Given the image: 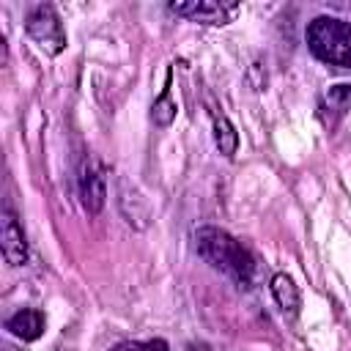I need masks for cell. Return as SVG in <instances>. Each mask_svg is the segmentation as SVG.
Wrapping results in <instances>:
<instances>
[{"mask_svg": "<svg viewBox=\"0 0 351 351\" xmlns=\"http://www.w3.org/2000/svg\"><path fill=\"white\" fill-rule=\"evenodd\" d=\"M154 121L159 123V126H167L173 118H176V101L170 99V85H165V90H162V96L154 101Z\"/></svg>", "mask_w": 351, "mask_h": 351, "instance_id": "30bf717a", "label": "cell"}, {"mask_svg": "<svg viewBox=\"0 0 351 351\" xmlns=\"http://www.w3.org/2000/svg\"><path fill=\"white\" fill-rule=\"evenodd\" d=\"M310 52L337 69H351V22L335 16H318L307 25Z\"/></svg>", "mask_w": 351, "mask_h": 351, "instance_id": "7a4b0ae2", "label": "cell"}, {"mask_svg": "<svg viewBox=\"0 0 351 351\" xmlns=\"http://www.w3.org/2000/svg\"><path fill=\"white\" fill-rule=\"evenodd\" d=\"M211 121H214V140H217L219 154L233 156V154H236V148H239V134H236L233 123H230L222 112H211Z\"/></svg>", "mask_w": 351, "mask_h": 351, "instance_id": "9c48e42d", "label": "cell"}, {"mask_svg": "<svg viewBox=\"0 0 351 351\" xmlns=\"http://www.w3.org/2000/svg\"><path fill=\"white\" fill-rule=\"evenodd\" d=\"M25 30L27 36L49 55H58L63 52L66 47V30H63V22L58 16V11L44 3V5H36L30 14H27V22H25Z\"/></svg>", "mask_w": 351, "mask_h": 351, "instance_id": "3957f363", "label": "cell"}, {"mask_svg": "<svg viewBox=\"0 0 351 351\" xmlns=\"http://www.w3.org/2000/svg\"><path fill=\"white\" fill-rule=\"evenodd\" d=\"M271 296H274V302L282 307V313H291V315L299 313L302 296H299L296 282H293L288 274H274V277H271Z\"/></svg>", "mask_w": 351, "mask_h": 351, "instance_id": "ba28073f", "label": "cell"}, {"mask_svg": "<svg viewBox=\"0 0 351 351\" xmlns=\"http://www.w3.org/2000/svg\"><path fill=\"white\" fill-rule=\"evenodd\" d=\"M110 351H170L165 340H123Z\"/></svg>", "mask_w": 351, "mask_h": 351, "instance_id": "7c38bea8", "label": "cell"}, {"mask_svg": "<svg viewBox=\"0 0 351 351\" xmlns=\"http://www.w3.org/2000/svg\"><path fill=\"white\" fill-rule=\"evenodd\" d=\"M5 329L22 340H38L44 335V315L38 310H19L5 321Z\"/></svg>", "mask_w": 351, "mask_h": 351, "instance_id": "52a82bcc", "label": "cell"}, {"mask_svg": "<svg viewBox=\"0 0 351 351\" xmlns=\"http://www.w3.org/2000/svg\"><path fill=\"white\" fill-rule=\"evenodd\" d=\"M173 14L189 19V22H200V25H228L239 5L236 3H217V0H186V3H170L167 5Z\"/></svg>", "mask_w": 351, "mask_h": 351, "instance_id": "5b68a950", "label": "cell"}, {"mask_svg": "<svg viewBox=\"0 0 351 351\" xmlns=\"http://www.w3.org/2000/svg\"><path fill=\"white\" fill-rule=\"evenodd\" d=\"M77 192H80V203L88 214H99L104 208L107 200V176H104V165L93 156L85 154L77 170Z\"/></svg>", "mask_w": 351, "mask_h": 351, "instance_id": "277c9868", "label": "cell"}, {"mask_svg": "<svg viewBox=\"0 0 351 351\" xmlns=\"http://www.w3.org/2000/svg\"><path fill=\"white\" fill-rule=\"evenodd\" d=\"M324 104L329 110H335V112L348 110L351 107V85H335V88H329L326 96H324Z\"/></svg>", "mask_w": 351, "mask_h": 351, "instance_id": "8fae6325", "label": "cell"}, {"mask_svg": "<svg viewBox=\"0 0 351 351\" xmlns=\"http://www.w3.org/2000/svg\"><path fill=\"white\" fill-rule=\"evenodd\" d=\"M195 250L208 266H214L217 271H222L233 282H239V285L252 282L255 261L241 247V241H236L228 230H222V228H197L195 230Z\"/></svg>", "mask_w": 351, "mask_h": 351, "instance_id": "6da1fadb", "label": "cell"}, {"mask_svg": "<svg viewBox=\"0 0 351 351\" xmlns=\"http://www.w3.org/2000/svg\"><path fill=\"white\" fill-rule=\"evenodd\" d=\"M0 247H3V255L11 266H22L27 261V241H25L22 225L11 208H5L3 219H0Z\"/></svg>", "mask_w": 351, "mask_h": 351, "instance_id": "8992f818", "label": "cell"}]
</instances>
